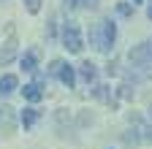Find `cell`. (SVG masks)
<instances>
[{"instance_id": "6da1fadb", "label": "cell", "mask_w": 152, "mask_h": 149, "mask_svg": "<svg viewBox=\"0 0 152 149\" xmlns=\"http://www.w3.org/2000/svg\"><path fill=\"white\" fill-rule=\"evenodd\" d=\"M128 63L136 73V79H152V38L133 46L128 52Z\"/></svg>"}, {"instance_id": "7a4b0ae2", "label": "cell", "mask_w": 152, "mask_h": 149, "mask_svg": "<svg viewBox=\"0 0 152 149\" xmlns=\"http://www.w3.org/2000/svg\"><path fill=\"white\" fill-rule=\"evenodd\" d=\"M90 41H92V46L98 49V52L109 54L114 49V41H117V27H114V22L111 19H101L98 25L90 30Z\"/></svg>"}, {"instance_id": "3957f363", "label": "cell", "mask_w": 152, "mask_h": 149, "mask_svg": "<svg viewBox=\"0 0 152 149\" xmlns=\"http://www.w3.org/2000/svg\"><path fill=\"white\" fill-rule=\"evenodd\" d=\"M60 41H63V46H65L71 54H79V52L84 49V38H82L79 22L65 19V22H63V30H60Z\"/></svg>"}, {"instance_id": "277c9868", "label": "cell", "mask_w": 152, "mask_h": 149, "mask_svg": "<svg viewBox=\"0 0 152 149\" xmlns=\"http://www.w3.org/2000/svg\"><path fill=\"white\" fill-rule=\"evenodd\" d=\"M46 73H49V76H54V79H60V84L68 87V89L76 87V68L68 65V63H63V60H52Z\"/></svg>"}, {"instance_id": "5b68a950", "label": "cell", "mask_w": 152, "mask_h": 149, "mask_svg": "<svg viewBox=\"0 0 152 149\" xmlns=\"http://www.w3.org/2000/svg\"><path fill=\"white\" fill-rule=\"evenodd\" d=\"M16 130V114L11 106H0V136H11Z\"/></svg>"}, {"instance_id": "8992f818", "label": "cell", "mask_w": 152, "mask_h": 149, "mask_svg": "<svg viewBox=\"0 0 152 149\" xmlns=\"http://www.w3.org/2000/svg\"><path fill=\"white\" fill-rule=\"evenodd\" d=\"M76 71H79V79L90 87V84H95V81H98V65H92L90 60H84L79 68H76Z\"/></svg>"}, {"instance_id": "52a82bcc", "label": "cell", "mask_w": 152, "mask_h": 149, "mask_svg": "<svg viewBox=\"0 0 152 149\" xmlns=\"http://www.w3.org/2000/svg\"><path fill=\"white\" fill-rule=\"evenodd\" d=\"M16 89H19V79L14 73H3V76H0V98H8Z\"/></svg>"}, {"instance_id": "ba28073f", "label": "cell", "mask_w": 152, "mask_h": 149, "mask_svg": "<svg viewBox=\"0 0 152 149\" xmlns=\"http://www.w3.org/2000/svg\"><path fill=\"white\" fill-rule=\"evenodd\" d=\"M19 92H22V98H25L27 103H38V100H44V89H41V84H38V81L25 84Z\"/></svg>"}, {"instance_id": "9c48e42d", "label": "cell", "mask_w": 152, "mask_h": 149, "mask_svg": "<svg viewBox=\"0 0 152 149\" xmlns=\"http://www.w3.org/2000/svg\"><path fill=\"white\" fill-rule=\"evenodd\" d=\"M38 119H41V111H38L35 106H27L22 114H19V122H22V127H25V130L35 127V125H38Z\"/></svg>"}, {"instance_id": "30bf717a", "label": "cell", "mask_w": 152, "mask_h": 149, "mask_svg": "<svg viewBox=\"0 0 152 149\" xmlns=\"http://www.w3.org/2000/svg\"><path fill=\"white\" fill-rule=\"evenodd\" d=\"M22 68H25V71H30V73H35V71H38V52H35V49H30V52H25V54H22Z\"/></svg>"}, {"instance_id": "8fae6325", "label": "cell", "mask_w": 152, "mask_h": 149, "mask_svg": "<svg viewBox=\"0 0 152 149\" xmlns=\"http://www.w3.org/2000/svg\"><path fill=\"white\" fill-rule=\"evenodd\" d=\"M22 3H25V8H27L30 14H38V11H41V3H44V0H22Z\"/></svg>"}, {"instance_id": "7c38bea8", "label": "cell", "mask_w": 152, "mask_h": 149, "mask_svg": "<svg viewBox=\"0 0 152 149\" xmlns=\"http://www.w3.org/2000/svg\"><path fill=\"white\" fill-rule=\"evenodd\" d=\"M14 57H16V52H14V49H11V46H8V49H6V52H0V63H3V65H6V63H11V60H14Z\"/></svg>"}, {"instance_id": "4fadbf2b", "label": "cell", "mask_w": 152, "mask_h": 149, "mask_svg": "<svg viewBox=\"0 0 152 149\" xmlns=\"http://www.w3.org/2000/svg\"><path fill=\"white\" fill-rule=\"evenodd\" d=\"M117 14H120V16H130V14H133V6H128V3H117Z\"/></svg>"}, {"instance_id": "5bb4252c", "label": "cell", "mask_w": 152, "mask_h": 149, "mask_svg": "<svg viewBox=\"0 0 152 149\" xmlns=\"http://www.w3.org/2000/svg\"><path fill=\"white\" fill-rule=\"evenodd\" d=\"M98 3H101V0H76V6H84L87 11H92V8H98Z\"/></svg>"}, {"instance_id": "9a60e30c", "label": "cell", "mask_w": 152, "mask_h": 149, "mask_svg": "<svg viewBox=\"0 0 152 149\" xmlns=\"http://www.w3.org/2000/svg\"><path fill=\"white\" fill-rule=\"evenodd\" d=\"M63 6L65 8H76V0H63Z\"/></svg>"}, {"instance_id": "2e32d148", "label": "cell", "mask_w": 152, "mask_h": 149, "mask_svg": "<svg viewBox=\"0 0 152 149\" xmlns=\"http://www.w3.org/2000/svg\"><path fill=\"white\" fill-rule=\"evenodd\" d=\"M147 16L152 19V0H149V6H147Z\"/></svg>"}, {"instance_id": "e0dca14e", "label": "cell", "mask_w": 152, "mask_h": 149, "mask_svg": "<svg viewBox=\"0 0 152 149\" xmlns=\"http://www.w3.org/2000/svg\"><path fill=\"white\" fill-rule=\"evenodd\" d=\"M136 3H141V0H133V6H136Z\"/></svg>"}]
</instances>
